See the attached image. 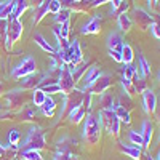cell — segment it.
<instances>
[{"instance_id": "6da1fadb", "label": "cell", "mask_w": 160, "mask_h": 160, "mask_svg": "<svg viewBox=\"0 0 160 160\" xmlns=\"http://www.w3.org/2000/svg\"><path fill=\"white\" fill-rule=\"evenodd\" d=\"M45 146H47V141H45L43 130L40 127H32L29 130V135L26 138L24 144L19 146V151H31V149L42 151V149H45Z\"/></svg>"}, {"instance_id": "7a4b0ae2", "label": "cell", "mask_w": 160, "mask_h": 160, "mask_svg": "<svg viewBox=\"0 0 160 160\" xmlns=\"http://www.w3.org/2000/svg\"><path fill=\"white\" fill-rule=\"evenodd\" d=\"M83 138L88 144H98L101 139V127H99V120L96 115L87 114L85 118V125H83Z\"/></svg>"}, {"instance_id": "3957f363", "label": "cell", "mask_w": 160, "mask_h": 160, "mask_svg": "<svg viewBox=\"0 0 160 160\" xmlns=\"http://www.w3.org/2000/svg\"><path fill=\"white\" fill-rule=\"evenodd\" d=\"M22 22L16 18H8V29H7V38H5V48L11 50L15 43L19 42L22 37Z\"/></svg>"}, {"instance_id": "277c9868", "label": "cell", "mask_w": 160, "mask_h": 160, "mask_svg": "<svg viewBox=\"0 0 160 160\" xmlns=\"http://www.w3.org/2000/svg\"><path fill=\"white\" fill-rule=\"evenodd\" d=\"M101 123L104 125L106 131L109 133V135H114V136H118L120 133V120L117 117V114L114 112V109H109V111H99L98 114Z\"/></svg>"}, {"instance_id": "5b68a950", "label": "cell", "mask_w": 160, "mask_h": 160, "mask_svg": "<svg viewBox=\"0 0 160 160\" xmlns=\"http://www.w3.org/2000/svg\"><path fill=\"white\" fill-rule=\"evenodd\" d=\"M83 98H85V91L80 90V88H74L68 93V95H64V102H62L64 108L61 111V115H68L71 111H74L78 106H82Z\"/></svg>"}, {"instance_id": "8992f818", "label": "cell", "mask_w": 160, "mask_h": 160, "mask_svg": "<svg viewBox=\"0 0 160 160\" xmlns=\"http://www.w3.org/2000/svg\"><path fill=\"white\" fill-rule=\"evenodd\" d=\"M7 102H8V108L10 111H18L21 108H24L29 101V95L28 91L22 90V88H16V90H11L7 93Z\"/></svg>"}, {"instance_id": "52a82bcc", "label": "cell", "mask_w": 160, "mask_h": 160, "mask_svg": "<svg viewBox=\"0 0 160 160\" xmlns=\"http://www.w3.org/2000/svg\"><path fill=\"white\" fill-rule=\"evenodd\" d=\"M112 83H114V78H112V75L111 74H101L95 82H93L87 90H83V91H87V93H90V95L93 96V95H102V93H106L111 87H112Z\"/></svg>"}, {"instance_id": "ba28073f", "label": "cell", "mask_w": 160, "mask_h": 160, "mask_svg": "<svg viewBox=\"0 0 160 160\" xmlns=\"http://www.w3.org/2000/svg\"><path fill=\"white\" fill-rule=\"evenodd\" d=\"M37 71V62L32 56H28V58H24L15 69L11 71V77L13 78H22L26 75H29L32 72Z\"/></svg>"}, {"instance_id": "9c48e42d", "label": "cell", "mask_w": 160, "mask_h": 160, "mask_svg": "<svg viewBox=\"0 0 160 160\" xmlns=\"http://www.w3.org/2000/svg\"><path fill=\"white\" fill-rule=\"evenodd\" d=\"M131 21L135 22L141 31H148L151 28V24L154 22V16L151 15V13H148L146 10L136 7V8H133V18H131Z\"/></svg>"}, {"instance_id": "30bf717a", "label": "cell", "mask_w": 160, "mask_h": 160, "mask_svg": "<svg viewBox=\"0 0 160 160\" xmlns=\"http://www.w3.org/2000/svg\"><path fill=\"white\" fill-rule=\"evenodd\" d=\"M58 85L61 87V93H62V95H68L71 90L75 88V82H74V78H72V74H71V71L68 68V64H62L61 66Z\"/></svg>"}, {"instance_id": "8fae6325", "label": "cell", "mask_w": 160, "mask_h": 160, "mask_svg": "<svg viewBox=\"0 0 160 160\" xmlns=\"http://www.w3.org/2000/svg\"><path fill=\"white\" fill-rule=\"evenodd\" d=\"M42 80H43V74L42 72H32V74H29V75H26V77H22L21 78V87L19 88H22V90H35V88H38L40 85H42Z\"/></svg>"}, {"instance_id": "7c38bea8", "label": "cell", "mask_w": 160, "mask_h": 160, "mask_svg": "<svg viewBox=\"0 0 160 160\" xmlns=\"http://www.w3.org/2000/svg\"><path fill=\"white\" fill-rule=\"evenodd\" d=\"M101 26H102V18H101V15L99 16H93L82 29H80V34H83V35H90V34H93V35H96V34H99L101 32Z\"/></svg>"}, {"instance_id": "4fadbf2b", "label": "cell", "mask_w": 160, "mask_h": 160, "mask_svg": "<svg viewBox=\"0 0 160 160\" xmlns=\"http://www.w3.org/2000/svg\"><path fill=\"white\" fill-rule=\"evenodd\" d=\"M142 106H144L146 114L154 115L155 106H157V96H155V93H154L151 88H148V90L142 93Z\"/></svg>"}, {"instance_id": "5bb4252c", "label": "cell", "mask_w": 160, "mask_h": 160, "mask_svg": "<svg viewBox=\"0 0 160 160\" xmlns=\"http://www.w3.org/2000/svg\"><path fill=\"white\" fill-rule=\"evenodd\" d=\"M88 66H90V62H87V61H80L78 64H75V66H72V68H69V71H71V74H72V78H74V82H75V83L80 82V80L83 78V75H85L87 71L90 69Z\"/></svg>"}, {"instance_id": "9a60e30c", "label": "cell", "mask_w": 160, "mask_h": 160, "mask_svg": "<svg viewBox=\"0 0 160 160\" xmlns=\"http://www.w3.org/2000/svg\"><path fill=\"white\" fill-rule=\"evenodd\" d=\"M118 151L128 157H131L133 160H141V155H142L138 146H125L123 142H118Z\"/></svg>"}, {"instance_id": "2e32d148", "label": "cell", "mask_w": 160, "mask_h": 160, "mask_svg": "<svg viewBox=\"0 0 160 160\" xmlns=\"http://www.w3.org/2000/svg\"><path fill=\"white\" fill-rule=\"evenodd\" d=\"M152 133H154V125L149 122V120H144V123H142V131H141V136H142V148L148 149L149 146H151Z\"/></svg>"}, {"instance_id": "e0dca14e", "label": "cell", "mask_w": 160, "mask_h": 160, "mask_svg": "<svg viewBox=\"0 0 160 160\" xmlns=\"http://www.w3.org/2000/svg\"><path fill=\"white\" fill-rule=\"evenodd\" d=\"M101 75V71H99V68H96V66H93V68H90L88 71H87V74L83 75V87H82V90H87L95 80L98 78Z\"/></svg>"}, {"instance_id": "ac0fdd59", "label": "cell", "mask_w": 160, "mask_h": 160, "mask_svg": "<svg viewBox=\"0 0 160 160\" xmlns=\"http://www.w3.org/2000/svg\"><path fill=\"white\" fill-rule=\"evenodd\" d=\"M50 13V0H45V2L40 5V7H37L35 8V13H34V19H32V24L35 26V24H38L40 21H42L47 15Z\"/></svg>"}, {"instance_id": "d6986e66", "label": "cell", "mask_w": 160, "mask_h": 160, "mask_svg": "<svg viewBox=\"0 0 160 160\" xmlns=\"http://www.w3.org/2000/svg\"><path fill=\"white\" fill-rule=\"evenodd\" d=\"M122 47H123V38L120 34L117 32H112L108 35V48L109 50H115V51H122Z\"/></svg>"}, {"instance_id": "ffe728a7", "label": "cell", "mask_w": 160, "mask_h": 160, "mask_svg": "<svg viewBox=\"0 0 160 160\" xmlns=\"http://www.w3.org/2000/svg\"><path fill=\"white\" fill-rule=\"evenodd\" d=\"M115 106V98L112 93H102V95L99 96V109L101 111H109V109H114Z\"/></svg>"}, {"instance_id": "44dd1931", "label": "cell", "mask_w": 160, "mask_h": 160, "mask_svg": "<svg viewBox=\"0 0 160 160\" xmlns=\"http://www.w3.org/2000/svg\"><path fill=\"white\" fill-rule=\"evenodd\" d=\"M85 115H87L85 108H83V106H78V108H75L74 111H71V112L68 114V118H69L71 123H80V122L85 118Z\"/></svg>"}, {"instance_id": "7402d4cb", "label": "cell", "mask_w": 160, "mask_h": 160, "mask_svg": "<svg viewBox=\"0 0 160 160\" xmlns=\"http://www.w3.org/2000/svg\"><path fill=\"white\" fill-rule=\"evenodd\" d=\"M138 71H139L142 78L151 75V64L148 62V59L142 56V53H138Z\"/></svg>"}, {"instance_id": "603a6c76", "label": "cell", "mask_w": 160, "mask_h": 160, "mask_svg": "<svg viewBox=\"0 0 160 160\" xmlns=\"http://www.w3.org/2000/svg\"><path fill=\"white\" fill-rule=\"evenodd\" d=\"M29 8V2L28 0H15V8H13V13L10 18H16L19 19V16H22V13Z\"/></svg>"}, {"instance_id": "cb8c5ba5", "label": "cell", "mask_w": 160, "mask_h": 160, "mask_svg": "<svg viewBox=\"0 0 160 160\" xmlns=\"http://www.w3.org/2000/svg\"><path fill=\"white\" fill-rule=\"evenodd\" d=\"M131 83L136 90V95H142V93L148 90V82H146V78H142L141 75H138V72L135 74V77L131 78Z\"/></svg>"}, {"instance_id": "d4e9b609", "label": "cell", "mask_w": 160, "mask_h": 160, "mask_svg": "<svg viewBox=\"0 0 160 160\" xmlns=\"http://www.w3.org/2000/svg\"><path fill=\"white\" fill-rule=\"evenodd\" d=\"M117 22H118V29L122 32H130L131 28H133V21H131V18L127 15V13L117 16Z\"/></svg>"}, {"instance_id": "484cf974", "label": "cell", "mask_w": 160, "mask_h": 160, "mask_svg": "<svg viewBox=\"0 0 160 160\" xmlns=\"http://www.w3.org/2000/svg\"><path fill=\"white\" fill-rule=\"evenodd\" d=\"M34 42H35V43H37L40 48H42L43 51L50 53V55H51V53H55V51H56V50L53 48V47H51V45L47 42V40H45V37H43L42 34H35V35H34Z\"/></svg>"}, {"instance_id": "4316f807", "label": "cell", "mask_w": 160, "mask_h": 160, "mask_svg": "<svg viewBox=\"0 0 160 160\" xmlns=\"http://www.w3.org/2000/svg\"><path fill=\"white\" fill-rule=\"evenodd\" d=\"M114 112L117 114V117H118L120 122H123L125 125H130V123H131V117H130V112H128L127 109H123V108H120L118 104H115V106H114Z\"/></svg>"}, {"instance_id": "83f0119b", "label": "cell", "mask_w": 160, "mask_h": 160, "mask_svg": "<svg viewBox=\"0 0 160 160\" xmlns=\"http://www.w3.org/2000/svg\"><path fill=\"white\" fill-rule=\"evenodd\" d=\"M55 109H56V101L47 96L45 102L42 104V112H43V115H47V117H53V114H55Z\"/></svg>"}, {"instance_id": "f1b7e54d", "label": "cell", "mask_w": 160, "mask_h": 160, "mask_svg": "<svg viewBox=\"0 0 160 160\" xmlns=\"http://www.w3.org/2000/svg\"><path fill=\"white\" fill-rule=\"evenodd\" d=\"M47 96H48V95H45V93L40 90V88L32 90V102H34L35 108H42V104L45 102Z\"/></svg>"}, {"instance_id": "f546056e", "label": "cell", "mask_w": 160, "mask_h": 160, "mask_svg": "<svg viewBox=\"0 0 160 160\" xmlns=\"http://www.w3.org/2000/svg\"><path fill=\"white\" fill-rule=\"evenodd\" d=\"M120 53H122V59H123L125 64H131L133 59H135V51H133V48L128 43H123L122 51H120Z\"/></svg>"}, {"instance_id": "4dcf8cb0", "label": "cell", "mask_w": 160, "mask_h": 160, "mask_svg": "<svg viewBox=\"0 0 160 160\" xmlns=\"http://www.w3.org/2000/svg\"><path fill=\"white\" fill-rule=\"evenodd\" d=\"M71 13H72V11H71L69 8H64V7H62V8L56 13V15L53 16V19H55L56 24H62L64 21H69V19H71Z\"/></svg>"}, {"instance_id": "1f68e13d", "label": "cell", "mask_w": 160, "mask_h": 160, "mask_svg": "<svg viewBox=\"0 0 160 160\" xmlns=\"http://www.w3.org/2000/svg\"><path fill=\"white\" fill-rule=\"evenodd\" d=\"M120 108H123V109H127L128 112L133 109V99H131V96H128L127 93H120V96H118V102H117Z\"/></svg>"}, {"instance_id": "d6a6232c", "label": "cell", "mask_w": 160, "mask_h": 160, "mask_svg": "<svg viewBox=\"0 0 160 160\" xmlns=\"http://www.w3.org/2000/svg\"><path fill=\"white\" fill-rule=\"evenodd\" d=\"M18 117H19V120H22V122H31V120H34V117H35V111H34V108H22V111L18 114Z\"/></svg>"}, {"instance_id": "836d02e7", "label": "cell", "mask_w": 160, "mask_h": 160, "mask_svg": "<svg viewBox=\"0 0 160 160\" xmlns=\"http://www.w3.org/2000/svg\"><path fill=\"white\" fill-rule=\"evenodd\" d=\"M136 72H138V71H136V68H135L133 64H125V66H123V71H122V78L131 80L133 77H135Z\"/></svg>"}, {"instance_id": "e575fe53", "label": "cell", "mask_w": 160, "mask_h": 160, "mask_svg": "<svg viewBox=\"0 0 160 160\" xmlns=\"http://www.w3.org/2000/svg\"><path fill=\"white\" fill-rule=\"evenodd\" d=\"M13 8H15V0H7L5 8L2 10V13H0V19H8L11 16V13H13Z\"/></svg>"}, {"instance_id": "d590c367", "label": "cell", "mask_w": 160, "mask_h": 160, "mask_svg": "<svg viewBox=\"0 0 160 160\" xmlns=\"http://www.w3.org/2000/svg\"><path fill=\"white\" fill-rule=\"evenodd\" d=\"M128 139L133 142V146H138V148H141V146H142V136H141V133H138L136 130H130Z\"/></svg>"}, {"instance_id": "8d00e7d4", "label": "cell", "mask_w": 160, "mask_h": 160, "mask_svg": "<svg viewBox=\"0 0 160 160\" xmlns=\"http://www.w3.org/2000/svg\"><path fill=\"white\" fill-rule=\"evenodd\" d=\"M21 155H22L24 160H43V157L40 155V152L34 151V149H31V151H21Z\"/></svg>"}, {"instance_id": "74e56055", "label": "cell", "mask_w": 160, "mask_h": 160, "mask_svg": "<svg viewBox=\"0 0 160 160\" xmlns=\"http://www.w3.org/2000/svg\"><path fill=\"white\" fill-rule=\"evenodd\" d=\"M45 95H55V93H61V87L58 83H50V85H42L38 87Z\"/></svg>"}, {"instance_id": "f35d334b", "label": "cell", "mask_w": 160, "mask_h": 160, "mask_svg": "<svg viewBox=\"0 0 160 160\" xmlns=\"http://www.w3.org/2000/svg\"><path fill=\"white\" fill-rule=\"evenodd\" d=\"M122 88H123V93H127L128 96H135L136 95V90H135V87H133V83H131V80H125V78H122Z\"/></svg>"}, {"instance_id": "ab89813d", "label": "cell", "mask_w": 160, "mask_h": 160, "mask_svg": "<svg viewBox=\"0 0 160 160\" xmlns=\"http://www.w3.org/2000/svg\"><path fill=\"white\" fill-rule=\"evenodd\" d=\"M128 8H130V0H123V2L120 3L115 10L111 11V15H112V16H120V15H123V13H127Z\"/></svg>"}, {"instance_id": "60d3db41", "label": "cell", "mask_w": 160, "mask_h": 160, "mask_svg": "<svg viewBox=\"0 0 160 160\" xmlns=\"http://www.w3.org/2000/svg\"><path fill=\"white\" fill-rule=\"evenodd\" d=\"M69 28H71V19L69 21H64L62 24H58V31H59L61 37L69 38Z\"/></svg>"}, {"instance_id": "b9f144b4", "label": "cell", "mask_w": 160, "mask_h": 160, "mask_svg": "<svg viewBox=\"0 0 160 160\" xmlns=\"http://www.w3.org/2000/svg\"><path fill=\"white\" fill-rule=\"evenodd\" d=\"M19 139H21V135H19V131H18V130H10V133H8V144L18 146Z\"/></svg>"}, {"instance_id": "7bdbcfd3", "label": "cell", "mask_w": 160, "mask_h": 160, "mask_svg": "<svg viewBox=\"0 0 160 160\" xmlns=\"http://www.w3.org/2000/svg\"><path fill=\"white\" fill-rule=\"evenodd\" d=\"M7 29H8V19H0V42L3 43L7 38Z\"/></svg>"}, {"instance_id": "ee69618b", "label": "cell", "mask_w": 160, "mask_h": 160, "mask_svg": "<svg viewBox=\"0 0 160 160\" xmlns=\"http://www.w3.org/2000/svg\"><path fill=\"white\" fill-rule=\"evenodd\" d=\"M62 8L61 2L59 0H50V13H53V15H56V13Z\"/></svg>"}, {"instance_id": "f6af8a7d", "label": "cell", "mask_w": 160, "mask_h": 160, "mask_svg": "<svg viewBox=\"0 0 160 160\" xmlns=\"http://www.w3.org/2000/svg\"><path fill=\"white\" fill-rule=\"evenodd\" d=\"M149 29H151V34H152L155 38H160V22H155V21H154V22L151 24Z\"/></svg>"}, {"instance_id": "bcb514c9", "label": "cell", "mask_w": 160, "mask_h": 160, "mask_svg": "<svg viewBox=\"0 0 160 160\" xmlns=\"http://www.w3.org/2000/svg\"><path fill=\"white\" fill-rule=\"evenodd\" d=\"M55 160H78L74 154H62V152H58Z\"/></svg>"}, {"instance_id": "7dc6e473", "label": "cell", "mask_w": 160, "mask_h": 160, "mask_svg": "<svg viewBox=\"0 0 160 160\" xmlns=\"http://www.w3.org/2000/svg\"><path fill=\"white\" fill-rule=\"evenodd\" d=\"M109 56L115 61V62H123L122 59V53L120 51H115V50H109Z\"/></svg>"}, {"instance_id": "c3c4849f", "label": "cell", "mask_w": 160, "mask_h": 160, "mask_svg": "<svg viewBox=\"0 0 160 160\" xmlns=\"http://www.w3.org/2000/svg\"><path fill=\"white\" fill-rule=\"evenodd\" d=\"M154 115H155V118L160 122V102L157 101V106H155V112H154Z\"/></svg>"}, {"instance_id": "681fc988", "label": "cell", "mask_w": 160, "mask_h": 160, "mask_svg": "<svg viewBox=\"0 0 160 160\" xmlns=\"http://www.w3.org/2000/svg\"><path fill=\"white\" fill-rule=\"evenodd\" d=\"M122 2H123V0H111L109 3L112 5V10H115V8H117V7H118L120 3H122Z\"/></svg>"}, {"instance_id": "f907efd6", "label": "cell", "mask_w": 160, "mask_h": 160, "mask_svg": "<svg viewBox=\"0 0 160 160\" xmlns=\"http://www.w3.org/2000/svg\"><path fill=\"white\" fill-rule=\"evenodd\" d=\"M45 2V0H31V3L34 5V8H37V7H40V5H42Z\"/></svg>"}, {"instance_id": "816d5d0a", "label": "cell", "mask_w": 160, "mask_h": 160, "mask_svg": "<svg viewBox=\"0 0 160 160\" xmlns=\"http://www.w3.org/2000/svg\"><path fill=\"white\" fill-rule=\"evenodd\" d=\"M5 152H7L5 146H2V144H0V160H3V157H5Z\"/></svg>"}, {"instance_id": "f5cc1de1", "label": "cell", "mask_w": 160, "mask_h": 160, "mask_svg": "<svg viewBox=\"0 0 160 160\" xmlns=\"http://www.w3.org/2000/svg\"><path fill=\"white\" fill-rule=\"evenodd\" d=\"M141 158H144V160H154L149 154H142V155H141Z\"/></svg>"}, {"instance_id": "db71d44e", "label": "cell", "mask_w": 160, "mask_h": 160, "mask_svg": "<svg viewBox=\"0 0 160 160\" xmlns=\"http://www.w3.org/2000/svg\"><path fill=\"white\" fill-rule=\"evenodd\" d=\"M3 91H5V85H3V82H0V96L3 95Z\"/></svg>"}, {"instance_id": "11a10c76", "label": "cell", "mask_w": 160, "mask_h": 160, "mask_svg": "<svg viewBox=\"0 0 160 160\" xmlns=\"http://www.w3.org/2000/svg\"><path fill=\"white\" fill-rule=\"evenodd\" d=\"M5 5H7V2H0V13H2V10L5 8Z\"/></svg>"}, {"instance_id": "9f6ffc18", "label": "cell", "mask_w": 160, "mask_h": 160, "mask_svg": "<svg viewBox=\"0 0 160 160\" xmlns=\"http://www.w3.org/2000/svg\"><path fill=\"white\" fill-rule=\"evenodd\" d=\"M155 160H160V151H158V154H157V158Z\"/></svg>"}, {"instance_id": "6f0895ef", "label": "cell", "mask_w": 160, "mask_h": 160, "mask_svg": "<svg viewBox=\"0 0 160 160\" xmlns=\"http://www.w3.org/2000/svg\"><path fill=\"white\" fill-rule=\"evenodd\" d=\"M74 2H77V3H78V2H82V0H74Z\"/></svg>"}, {"instance_id": "680465c9", "label": "cell", "mask_w": 160, "mask_h": 160, "mask_svg": "<svg viewBox=\"0 0 160 160\" xmlns=\"http://www.w3.org/2000/svg\"><path fill=\"white\" fill-rule=\"evenodd\" d=\"M158 80H160V72H158Z\"/></svg>"}, {"instance_id": "91938a15", "label": "cell", "mask_w": 160, "mask_h": 160, "mask_svg": "<svg viewBox=\"0 0 160 160\" xmlns=\"http://www.w3.org/2000/svg\"><path fill=\"white\" fill-rule=\"evenodd\" d=\"M158 142H160V138H158Z\"/></svg>"}, {"instance_id": "94428289", "label": "cell", "mask_w": 160, "mask_h": 160, "mask_svg": "<svg viewBox=\"0 0 160 160\" xmlns=\"http://www.w3.org/2000/svg\"><path fill=\"white\" fill-rule=\"evenodd\" d=\"M158 2H160V0H158Z\"/></svg>"}]
</instances>
